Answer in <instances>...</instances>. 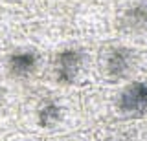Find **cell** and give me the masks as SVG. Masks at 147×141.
Here are the masks:
<instances>
[{"label": "cell", "instance_id": "7a4b0ae2", "mask_svg": "<svg viewBox=\"0 0 147 141\" xmlns=\"http://www.w3.org/2000/svg\"><path fill=\"white\" fill-rule=\"evenodd\" d=\"M81 68V53L77 49H64L57 57V79L61 83H72Z\"/></svg>", "mask_w": 147, "mask_h": 141}, {"label": "cell", "instance_id": "3957f363", "mask_svg": "<svg viewBox=\"0 0 147 141\" xmlns=\"http://www.w3.org/2000/svg\"><path fill=\"white\" fill-rule=\"evenodd\" d=\"M37 66V55L31 51H17L9 57V68L15 75H28Z\"/></svg>", "mask_w": 147, "mask_h": 141}, {"label": "cell", "instance_id": "5b68a950", "mask_svg": "<svg viewBox=\"0 0 147 141\" xmlns=\"http://www.w3.org/2000/svg\"><path fill=\"white\" fill-rule=\"evenodd\" d=\"M61 119V108L55 103H46L39 110V125L42 126H53Z\"/></svg>", "mask_w": 147, "mask_h": 141}, {"label": "cell", "instance_id": "6da1fadb", "mask_svg": "<svg viewBox=\"0 0 147 141\" xmlns=\"http://www.w3.org/2000/svg\"><path fill=\"white\" fill-rule=\"evenodd\" d=\"M119 108L127 114H147V84L131 83L119 95Z\"/></svg>", "mask_w": 147, "mask_h": 141}, {"label": "cell", "instance_id": "277c9868", "mask_svg": "<svg viewBox=\"0 0 147 141\" xmlns=\"http://www.w3.org/2000/svg\"><path fill=\"white\" fill-rule=\"evenodd\" d=\"M131 64V53L125 49H114L109 57V72L112 75H123Z\"/></svg>", "mask_w": 147, "mask_h": 141}]
</instances>
